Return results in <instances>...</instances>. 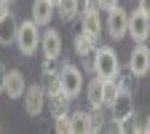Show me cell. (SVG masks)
<instances>
[{"instance_id": "1", "label": "cell", "mask_w": 150, "mask_h": 134, "mask_svg": "<svg viewBox=\"0 0 150 134\" xmlns=\"http://www.w3.org/2000/svg\"><path fill=\"white\" fill-rule=\"evenodd\" d=\"M56 81H59V89L67 94L70 99H72V97H78V94L86 89L83 70H81V67H75L72 62H67V65L59 67V72H56Z\"/></svg>"}, {"instance_id": "2", "label": "cell", "mask_w": 150, "mask_h": 134, "mask_svg": "<svg viewBox=\"0 0 150 134\" xmlns=\"http://www.w3.org/2000/svg\"><path fill=\"white\" fill-rule=\"evenodd\" d=\"M40 35H43L40 27H38L32 19H27V22H22L19 30H16V48L24 56H32L38 48H40Z\"/></svg>"}, {"instance_id": "3", "label": "cell", "mask_w": 150, "mask_h": 134, "mask_svg": "<svg viewBox=\"0 0 150 134\" xmlns=\"http://www.w3.org/2000/svg\"><path fill=\"white\" fill-rule=\"evenodd\" d=\"M94 59H97V75L99 78H115L121 72V62H118V54L112 51L110 46H99L94 48Z\"/></svg>"}, {"instance_id": "4", "label": "cell", "mask_w": 150, "mask_h": 134, "mask_svg": "<svg viewBox=\"0 0 150 134\" xmlns=\"http://www.w3.org/2000/svg\"><path fill=\"white\" fill-rule=\"evenodd\" d=\"M134 43H147L150 38V16L142 8H134L129 13V32H126Z\"/></svg>"}, {"instance_id": "5", "label": "cell", "mask_w": 150, "mask_h": 134, "mask_svg": "<svg viewBox=\"0 0 150 134\" xmlns=\"http://www.w3.org/2000/svg\"><path fill=\"white\" fill-rule=\"evenodd\" d=\"M110 116H112V121H118V123H126V121L134 118V97H131L129 89L118 91V97L112 99V105H110Z\"/></svg>"}, {"instance_id": "6", "label": "cell", "mask_w": 150, "mask_h": 134, "mask_svg": "<svg viewBox=\"0 0 150 134\" xmlns=\"http://www.w3.org/2000/svg\"><path fill=\"white\" fill-rule=\"evenodd\" d=\"M105 27H107V35L112 38V40H123V38H126V32H129V13L121 8V3L107 11Z\"/></svg>"}, {"instance_id": "7", "label": "cell", "mask_w": 150, "mask_h": 134, "mask_svg": "<svg viewBox=\"0 0 150 134\" xmlns=\"http://www.w3.org/2000/svg\"><path fill=\"white\" fill-rule=\"evenodd\" d=\"M129 70L134 78H142V75H150V46L137 43L129 54Z\"/></svg>"}, {"instance_id": "8", "label": "cell", "mask_w": 150, "mask_h": 134, "mask_svg": "<svg viewBox=\"0 0 150 134\" xmlns=\"http://www.w3.org/2000/svg\"><path fill=\"white\" fill-rule=\"evenodd\" d=\"M24 110H27V116H40L43 113V107H46V86H40V83H32V86H27L24 89Z\"/></svg>"}, {"instance_id": "9", "label": "cell", "mask_w": 150, "mask_h": 134, "mask_svg": "<svg viewBox=\"0 0 150 134\" xmlns=\"http://www.w3.org/2000/svg\"><path fill=\"white\" fill-rule=\"evenodd\" d=\"M62 48H64V43H62L59 30H51L48 27L40 35V51H43V56H46V59H59V56H62Z\"/></svg>"}, {"instance_id": "10", "label": "cell", "mask_w": 150, "mask_h": 134, "mask_svg": "<svg viewBox=\"0 0 150 134\" xmlns=\"http://www.w3.org/2000/svg\"><path fill=\"white\" fill-rule=\"evenodd\" d=\"M81 32H86L94 43L99 40V35H102V19H99V8H97V6H91V8L81 16Z\"/></svg>"}, {"instance_id": "11", "label": "cell", "mask_w": 150, "mask_h": 134, "mask_svg": "<svg viewBox=\"0 0 150 134\" xmlns=\"http://www.w3.org/2000/svg\"><path fill=\"white\" fill-rule=\"evenodd\" d=\"M54 3L51 0H32V22L38 27H48L54 19Z\"/></svg>"}, {"instance_id": "12", "label": "cell", "mask_w": 150, "mask_h": 134, "mask_svg": "<svg viewBox=\"0 0 150 134\" xmlns=\"http://www.w3.org/2000/svg\"><path fill=\"white\" fill-rule=\"evenodd\" d=\"M16 30H19V22H16V16L11 11L6 16H0V46L16 43Z\"/></svg>"}, {"instance_id": "13", "label": "cell", "mask_w": 150, "mask_h": 134, "mask_svg": "<svg viewBox=\"0 0 150 134\" xmlns=\"http://www.w3.org/2000/svg\"><path fill=\"white\" fill-rule=\"evenodd\" d=\"M24 89H27L24 75L19 72V70H8V78H6V94H8L11 99H22V97H24Z\"/></svg>"}, {"instance_id": "14", "label": "cell", "mask_w": 150, "mask_h": 134, "mask_svg": "<svg viewBox=\"0 0 150 134\" xmlns=\"http://www.w3.org/2000/svg\"><path fill=\"white\" fill-rule=\"evenodd\" d=\"M86 99H88V105L91 107H105V99H102V78L99 75H94V78L86 83Z\"/></svg>"}, {"instance_id": "15", "label": "cell", "mask_w": 150, "mask_h": 134, "mask_svg": "<svg viewBox=\"0 0 150 134\" xmlns=\"http://www.w3.org/2000/svg\"><path fill=\"white\" fill-rule=\"evenodd\" d=\"M70 123H72V134H91L88 131V110L70 113Z\"/></svg>"}, {"instance_id": "16", "label": "cell", "mask_w": 150, "mask_h": 134, "mask_svg": "<svg viewBox=\"0 0 150 134\" xmlns=\"http://www.w3.org/2000/svg\"><path fill=\"white\" fill-rule=\"evenodd\" d=\"M72 48H75V54H78V56H86V54H91L94 48H97V43H94L86 32H81V35L72 38Z\"/></svg>"}, {"instance_id": "17", "label": "cell", "mask_w": 150, "mask_h": 134, "mask_svg": "<svg viewBox=\"0 0 150 134\" xmlns=\"http://www.w3.org/2000/svg\"><path fill=\"white\" fill-rule=\"evenodd\" d=\"M56 13L70 22L72 16H78V0H56Z\"/></svg>"}, {"instance_id": "18", "label": "cell", "mask_w": 150, "mask_h": 134, "mask_svg": "<svg viewBox=\"0 0 150 134\" xmlns=\"http://www.w3.org/2000/svg\"><path fill=\"white\" fill-rule=\"evenodd\" d=\"M105 129V113H102V107H91L88 110V131L94 134V131H102Z\"/></svg>"}, {"instance_id": "19", "label": "cell", "mask_w": 150, "mask_h": 134, "mask_svg": "<svg viewBox=\"0 0 150 134\" xmlns=\"http://www.w3.org/2000/svg\"><path fill=\"white\" fill-rule=\"evenodd\" d=\"M54 129L59 131V134H72V123H70V113H67V116H59V118H54Z\"/></svg>"}, {"instance_id": "20", "label": "cell", "mask_w": 150, "mask_h": 134, "mask_svg": "<svg viewBox=\"0 0 150 134\" xmlns=\"http://www.w3.org/2000/svg\"><path fill=\"white\" fill-rule=\"evenodd\" d=\"M81 59H83V70L86 72H94V75H97V59H94V51L86 54V56H81Z\"/></svg>"}, {"instance_id": "21", "label": "cell", "mask_w": 150, "mask_h": 134, "mask_svg": "<svg viewBox=\"0 0 150 134\" xmlns=\"http://www.w3.org/2000/svg\"><path fill=\"white\" fill-rule=\"evenodd\" d=\"M91 6H97V0H78V16H83Z\"/></svg>"}, {"instance_id": "22", "label": "cell", "mask_w": 150, "mask_h": 134, "mask_svg": "<svg viewBox=\"0 0 150 134\" xmlns=\"http://www.w3.org/2000/svg\"><path fill=\"white\" fill-rule=\"evenodd\" d=\"M54 62H56V59H46V62H43V72H46V78H51V75L59 72V70H54Z\"/></svg>"}, {"instance_id": "23", "label": "cell", "mask_w": 150, "mask_h": 134, "mask_svg": "<svg viewBox=\"0 0 150 134\" xmlns=\"http://www.w3.org/2000/svg\"><path fill=\"white\" fill-rule=\"evenodd\" d=\"M118 6V0H97V8L99 11H110V8H115Z\"/></svg>"}, {"instance_id": "24", "label": "cell", "mask_w": 150, "mask_h": 134, "mask_svg": "<svg viewBox=\"0 0 150 134\" xmlns=\"http://www.w3.org/2000/svg\"><path fill=\"white\" fill-rule=\"evenodd\" d=\"M6 78H8V67H6L3 62H0V94L6 91Z\"/></svg>"}, {"instance_id": "25", "label": "cell", "mask_w": 150, "mask_h": 134, "mask_svg": "<svg viewBox=\"0 0 150 134\" xmlns=\"http://www.w3.org/2000/svg\"><path fill=\"white\" fill-rule=\"evenodd\" d=\"M137 8H142V11L150 16V0H139V6H137Z\"/></svg>"}, {"instance_id": "26", "label": "cell", "mask_w": 150, "mask_h": 134, "mask_svg": "<svg viewBox=\"0 0 150 134\" xmlns=\"http://www.w3.org/2000/svg\"><path fill=\"white\" fill-rule=\"evenodd\" d=\"M8 13V0H0V16Z\"/></svg>"}, {"instance_id": "27", "label": "cell", "mask_w": 150, "mask_h": 134, "mask_svg": "<svg viewBox=\"0 0 150 134\" xmlns=\"http://www.w3.org/2000/svg\"><path fill=\"white\" fill-rule=\"evenodd\" d=\"M142 131H147V134H150V116H147V121H145V126H142Z\"/></svg>"}, {"instance_id": "28", "label": "cell", "mask_w": 150, "mask_h": 134, "mask_svg": "<svg viewBox=\"0 0 150 134\" xmlns=\"http://www.w3.org/2000/svg\"><path fill=\"white\" fill-rule=\"evenodd\" d=\"M51 3H54V6H56V0H51Z\"/></svg>"}]
</instances>
